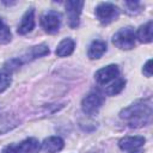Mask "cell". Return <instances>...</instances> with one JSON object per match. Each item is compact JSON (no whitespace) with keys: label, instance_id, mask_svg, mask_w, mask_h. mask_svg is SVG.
I'll use <instances>...</instances> for the list:
<instances>
[{"label":"cell","instance_id":"cell-7","mask_svg":"<svg viewBox=\"0 0 153 153\" xmlns=\"http://www.w3.org/2000/svg\"><path fill=\"white\" fill-rule=\"evenodd\" d=\"M82 7H84V1H79V0H69L65 4L68 25L72 29H76L79 26Z\"/></svg>","mask_w":153,"mask_h":153},{"label":"cell","instance_id":"cell-17","mask_svg":"<svg viewBox=\"0 0 153 153\" xmlns=\"http://www.w3.org/2000/svg\"><path fill=\"white\" fill-rule=\"evenodd\" d=\"M0 134H2V127L6 126L7 130H11L16 126H18V121L14 118V116H10V114H4L0 117Z\"/></svg>","mask_w":153,"mask_h":153},{"label":"cell","instance_id":"cell-6","mask_svg":"<svg viewBox=\"0 0 153 153\" xmlns=\"http://www.w3.org/2000/svg\"><path fill=\"white\" fill-rule=\"evenodd\" d=\"M61 13L57 11H47L45 13L42 14L41 17V26L47 33L54 35L59 32L60 26H61Z\"/></svg>","mask_w":153,"mask_h":153},{"label":"cell","instance_id":"cell-3","mask_svg":"<svg viewBox=\"0 0 153 153\" xmlns=\"http://www.w3.org/2000/svg\"><path fill=\"white\" fill-rule=\"evenodd\" d=\"M41 142L36 137H27L19 143H11L2 149V153H38Z\"/></svg>","mask_w":153,"mask_h":153},{"label":"cell","instance_id":"cell-8","mask_svg":"<svg viewBox=\"0 0 153 153\" xmlns=\"http://www.w3.org/2000/svg\"><path fill=\"white\" fill-rule=\"evenodd\" d=\"M120 74V69L117 65H108L94 73V79L100 85H106L110 81L115 80Z\"/></svg>","mask_w":153,"mask_h":153},{"label":"cell","instance_id":"cell-2","mask_svg":"<svg viewBox=\"0 0 153 153\" xmlns=\"http://www.w3.org/2000/svg\"><path fill=\"white\" fill-rule=\"evenodd\" d=\"M135 32L131 27H123L112 36V44L122 50H130L135 47Z\"/></svg>","mask_w":153,"mask_h":153},{"label":"cell","instance_id":"cell-4","mask_svg":"<svg viewBox=\"0 0 153 153\" xmlns=\"http://www.w3.org/2000/svg\"><path fill=\"white\" fill-rule=\"evenodd\" d=\"M94 13H96L97 19L103 25H106L118 18L120 8L115 4H111V2H100L99 5H97Z\"/></svg>","mask_w":153,"mask_h":153},{"label":"cell","instance_id":"cell-15","mask_svg":"<svg viewBox=\"0 0 153 153\" xmlns=\"http://www.w3.org/2000/svg\"><path fill=\"white\" fill-rule=\"evenodd\" d=\"M74 48H75V42L74 39L67 37V38H63L56 47L55 49V55L57 57H66V56H69L73 51H74Z\"/></svg>","mask_w":153,"mask_h":153},{"label":"cell","instance_id":"cell-16","mask_svg":"<svg viewBox=\"0 0 153 153\" xmlns=\"http://www.w3.org/2000/svg\"><path fill=\"white\" fill-rule=\"evenodd\" d=\"M126 82H127V81H126L124 78L117 76V78L115 79V81H114L112 84H110V85L106 87V90H105L106 94H108V96H116V94H118V93L124 88Z\"/></svg>","mask_w":153,"mask_h":153},{"label":"cell","instance_id":"cell-12","mask_svg":"<svg viewBox=\"0 0 153 153\" xmlns=\"http://www.w3.org/2000/svg\"><path fill=\"white\" fill-rule=\"evenodd\" d=\"M65 146V141L60 136H49L43 140L41 143V147L45 153H57L60 152Z\"/></svg>","mask_w":153,"mask_h":153},{"label":"cell","instance_id":"cell-23","mask_svg":"<svg viewBox=\"0 0 153 153\" xmlns=\"http://www.w3.org/2000/svg\"><path fill=\"white\" fill-rule=\"evenodd\" d=\"M94 153H102V151H98V152H94Z\"/></svg>","mask_w":153,"mask_h":153},{"label":"cell","instance_id":"cell-9","mask_svg":"<svg viewBox=\"0 0 153 153\" xmlns=\"http://www.w3.org/2000/svg\"><path fill=\"white\" fill-rule=\"evenodd\" d=\"M146 142V139L140 135L135 136H124L118 141V147L126 152H133L140 149Z\"/></svg>","mask_w":153,"mask_h":153},{"label":"cell","instance_id":"cell-18","mask_svg":"<svg viewBox=\"0 0 153 153\" xmlns=\"http://www.w3.org/2000/svg\"><path fill=\"white\" fill-rule=\"evenodd\" d=\"M11 82H12L11 73L5 68H0V93L6 91L10 87Z\"/></svg>","mask_w":153,"mask_h":153},{"label":"cell","instance_id":"cell-13","mask_svg":"<svg viewBox=\"0 0 153 153\" xmlns=\"http://www.w3.org/2000/svg\"><path fill=\"white\" fill-rule=\"evenodd\" d=\"M135 38L141 43H151L153 39V22L149 20L141 25L135 33Z\"/></svg>","mask_w":153,"mask_h":153},{"label":"cell","instance_id":"cell-22","mask_svg":"<svg viewBox=\"0 0 153 153\" xmlns=\"http://www.w3.org/2000/svg\"><path fill=\"white\" fill-rule=\"evenodd\" d=\"M129 153H142L141 149H137V151H133V152H129Z\"/></svg>","mask_w":153,"mask_h":153},{"label":"cell","instance_id":"cell-11","mask_svg":"<svg viewBox=\"0 0 153 153\" xmlns=\"http://www.w3.org/2000/svg\"><path fill=\"white\" fill-rule=\"evenodd\" d=\"M50 53L49 50V47L44 43L42 44H38V45H35L32 48H30L22 57H19V60L22 61V63L24 62H27V61H32V60H36L38 57H42V56H45Z\"/></svg>","mask_w":153,"mask_h":153},{"label":"cell","instance_id":"cell-5","mask_svg":"<svg viewBox=\"0 0 153 153\" xmlns=\"http://www.w3.org/2000/svg\"><path fill=\"white\" fill-rule=\"evenodd\" d=\"M105 98L99 91H91L81 100V109L87 115H94L104 104Z\"/></svg>","mask_w":153,"mask_h":153},{"label":"cell","instance_id":"cell-10","mask_svg":"<svg viewBox=\"0 0 153 153\" xmlns=\"http://www.w3.org/2000/svg\"><path fill=\"white\" fill-rule=\"evenodd\" d=\"M33 27H35V8L31 7L22 17V20L18 25L17 32L19 35H26V33L31 32L33 30Z\"/></svg>","mask_w":153,"mask_h":153},{"label":"cell","instance_id":"cell-19","mask_svg":"<svg viewBox=\"0 0 153 153\" xmlns=\"http://www.w3.org/2000/svg\"><path fill=\"white\" fill-rule=\"evenodd\" d=\"M11 39H12L11 30L0 18V44H7L11 42Z\"/></svg>","mask_w":153,"mask_h":153},{"label":"cell","instance_id":"cell-1","mask_svg":"<svg viewBox=\"0 0 153 153\" xmlns=\"http://www.w3.org/2000/svg\"><path fill=\"white\" fill-rule=\"evenodd\" d=\"M120 117L127 122L129 128H141L152 120L151 98L140 99L120 111Z\"/></svg>","mask_w":153,"mask_h":153},{"label":"cell","instance_id":"cell-14","mask_svg":"<svg viewBox=\"0 0 153 153\" xmlns=\"http://www.w3.org/2000/svg\"><path fill=\"white\" fill-rule=\"evenodd\" d=\"M105 51H106V43L102 39H96L91 42L87 49V56L91 60H98L104 55Z\"/></svg>","mask_w":153,"mask_h":153},{"label":"cell","instance_id":"cell-21","mask_svg":"<svg viewBox=\"0 0 153 153\" xmlns=\"http://www.w3.org/2000/svg\"><path fill=\"white\" fill-rule=\"evenodd\" d=\"M142 73H143V75L147 76V78H151V76H152V60H151V59L143 65V67H142Z\"/></svg>","mask_w":153,"mask_h":153},{"label":"cell","instance_id":"cell-20","mask_svg":"<svg viewBox=\"0 0 153 153\" xmlns=\"http://www.w3.org/2000/svg\"><path fill=\"white\" fill-rule=\"evenodd\" d=\"M124 6L127 7V12L129 14H137L142 11V6L139 1H126L124 2Z\"/></svg>","mask_w":153,"mask_h":153}]
</instances>
